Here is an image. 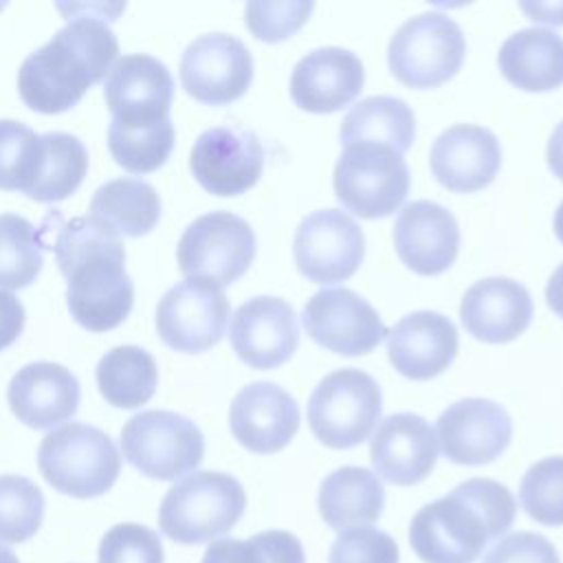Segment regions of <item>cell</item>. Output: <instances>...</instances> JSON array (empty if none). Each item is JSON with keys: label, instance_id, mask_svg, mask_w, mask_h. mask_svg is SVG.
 <instances>
[{"label": "cell", "instance_id": "obj_32", "mask_svg": "<svg viewBox=\"0 0 563 563\" xmlns=\"http://www.w3.org/2000/svg\"><path fill=\"white\" fill-rule=\"evenodd\" d=\"M42 139V161L37 178L26 191L35 202L66 200L84 183L88 172V150L75 136L66 132H46Z\"/></svg>", "mask_w": 563, "mask_h": 563}, {"label": "cell", "instance_id": "obj_28", "mask_svg": "<svg viewBox=\"0 0 563 563\" xmlns=\"http://www.w3.org/2000/svg\"><path fill=\"white\" fill-rule=\"evenodd\" d=\"M317 506L330 528L347 530L372 523L383 515L385 490L372 471L341 466L321 482Z\"/></svg>", "mask_w": 563, "mask_h": 563}, {"label": "cell", "instance_id": "obj_6", "mask_svg": "<svg viewBox=\"0 0 563 563\" xmlns=\"http://www.w3.org/2000/svg\"><path fill=\"white\" fill-rule=\"evenodd\" d=\"M383 409L378 383L363 369H334L308 400V424L330 449H352L369 438Z\"/></svg>", "mask_w": 563, "mask_h": 563}, {"label": "cell", "instance_id": "obj_21", "mask_svg": "<svg viewBox=\"0 0 563 563\" xmlns=\"http://www.w3.org/2000/svg\"><path fill=\"white\" fill-rule=\"evenodd\" d=\"M429 165L440 185L468 194L493 183L501 165V147L488 128L457 123L433 141Z\"/></svg>", "mask_w": 563, "mask_h": 563}, {"label": "cell", "instance_id": "obj_25", "mask_svg": "<svg viewBox=\"0 0 563 563\" xmlns=\"http://www.w3.org/2000/svg\"><path fill=\"white\" fill-rule=\"evenodd\" d=\"M455 354L457 328L442 312H411L387 332V356L391 365L413 380L438 376L451 365Z\"/></svg>", "mask_w": 563, "mask_h": 563}, {"label": "cell", "instance_id": "obj_4", "mask_svg": "<svg viewBox=\"0 0 563 563\" xmlns=\"http://www.w3.org/2000/svg\"><path fill=\"white\" fill-rule=\"evenodd\" d=\"M244 508L246 493L233 475L196 471L167 490L158 508V526L172 541L196 545L227 534Z\"/></svg>", "mask_w": 563, "mask_h": 563}, {"label": "cell", "instance_id": "obj_40", "mask_svg": "<svg viewBox=\"0 0 563 563\" xmlns=\"http://www.w3.org/2000/svg\"><path fill=\"white\" fill-rule=\"evenodd\" d=\"M161 537L141 523H117L99 543V563H163Z\"/></svg>", "mask_w": 563, "mask_h": 563}, {"label": "cell", "instance_id": "obj_15", "mask_svg": "<svg viewBox=\"0 0 563 563\" xmlns=\"http://www.w3.org/2000/svg\"><path fill=\"white\" fill-rule=\"evenodd\" d=\"M189 167L209 194L238 196L260 180L264 147L251 130L216 125L196 139Z\"/></svg>", "mask_w": 563, "mask_h": 563}, {"label": "cell", "instance_id": "obj_36", "mask_svg": "<svg viewBox=\"0 0 563 563\" xmlns=\"http://www.w3.org/2000/svg\"><path fill=\"white\" fill-rule=\"evenodd\" d=\"M44 519V495L22 475H0V543H24Z\"/></svg>", "mask_w": 563, "mask_h": 563}, {"label": "cell", "instance_id": "obj_41", "mask_svg": "<svg viewBox=\"0 0 563 563\" xmlns=\"http://www.w3.org/2000/svg\"><path fill=\"white\" fill-rule=\"evenodd\" d=\"M400 552L391 534L372 528L356 526L341 530L330 548L328 563H398Z\"/></svg>", "mask_w": 563, "mask_h": 563}, {"label": "cell", "instance_id": "obj_45", "mask_svg": "<svg viewBox=\"0 0 563 563\" xmlns=\"http://www.w3.org/2000/svg\"><path fill=\"white\" fill-rule=\"evenodd\" d=\"M548 165L552 169V174L563 180V121L554 128V132L550 134L548 141Z\"/></svg>", "mask_w": 563, "mask_h": 563}, {"label": "cell", "instance_id": "obj_35", "mask_svg": "<svg viewBox=\"0 0 563 563\" xmlns=\"http://www.w3.org/2000/svg\"><path fill=\"white\" fill-rule=\"evenodd\" d=\"M202 563H306L301 541L286 530L257 532L244 541L216 539L202 556Z\"/></svg>", "mask_w": 563, "mask_h": 563}, {"label": "cell", "instance_id": "obj_31", "mask_svg": "<svg viewBox=\"0 0 563 563\" xmlns=\"http://www.w3.org/2000/svg\"><path fill=\"white\" fill-rule=\"evenodd\" d=\"M156 385L158 365L139 345H117L97 363V387L112 407L136 409L154 396Z\"/></svg>", "mask_w": 563, "mask_h": 563}, {"label": "cell", "instance_id": "obj_18", "mask_svg": "<svg viewBox=\"0 0 563 563\" xmlns=\"http://www.w3.org/2000/svg\"><path fill=\"white\" fill-rule=\"evenodd\" d=\"M229 336L240 361L255 369H273L295 354L299 325L288 301L264 295L235 310Z\"/></svg>", "mask_w": 563, "mask_h": 563}, {"label": "cell", "instance_id": "obj_39", "mask_svg": "<svg viewBox=\"0 0 563 563\" xmlns=\"http://www.w3.org/2000/svg\"><path fill=\"white\" fill-rule=\"evenodd\" d=\"M312 7L314 4L308 0H253L244 9V20L257 40L282 42L306 24Z\"/></svg>", "mask_w": 563, "mask_h": 563}, {"label": "cell", "instance_id": "obj_8", "mask_svg": "<svg viewBox=\"0 0 563 563\" xmlns=\"http://www.w3.org/2000/svg\"><path fill=\"white\" fill-rule=\"evenodd\" d=\"M339 202L367 220L396 211L409 194V167L396 150L378 143L345 145L334 165Z\"/></svg>", "mask_w": 563, "mask_h": 563}, {"label": "cell", "instance_id": "obj_26", "mask_svg": "<svg viewBox=\"0 0 563 563\" xmlns=\"http://www.w3.org/2000/svg\"><path fill=\"white\" fill-rule=\"evenodd\" d=\"M460 317L475 339L508 343L530 325L532 297L517 279L486 277L464 292Z\"/></svg>", "mask_w": 563, "mask_h": 563}, {"label": "cell", "instance_id": "obj_20", "mask_svg": "<svg viewBox=\"0 0 563 563\" xmlns=\"http://www.w3.org/2000/svg\"><path fill=\"white\" fill-rule=\"evenodd\" d=\"M394 246L402 264L418 275L444 273L457 257L460 227L455 216L431 200L405 205L394 222Z\"/></svg>", "mask_w": 563, "mask_h": 563}, {"label": "cell", "instance_id": "obj_27", "mask_svg": "<svg viewBox=\"0 0 563 563\" xmlns=\"http://www.w3.org/2000/svg\"><path fill=\"white\" fill-rule=\"evenodd\" d=\"M501 75L528 92L554 90L563 84V37L552 29H523L499 48Z\"/></svg>", "mask_w": 563, "mask_h": 563}, {"label": "cell", "instance_id": "obj_43", "mask_svg": "<svg viewBox=\"0 0 563 563\" xmlns=\"http://www.w3.org/2000/svg\"><path fill=\"white\" fill-rule=\"evenodd\" d=\"M24 319L26 314L22 301L13 292L0 288V350L15 343V339L22 334Z\"/></svg>", "mask_w": 563, "mask_h": 563}, {"label": "cell", "instance_id": "obj_17", "mask_svg": "<svg viewBox=\"0 0 563 563\" xmlns=\"http://www.w3.org/2000/svg\"><path fill=\"white\" fill-rule=\"evenodd\" d=\"M103 97L112 121L156 123L169 117L174 79L161 59L147 53H132L119 57L110 68Z\"/></svg>", "mask_w": 563, "mask_h": 563}, {"label": "cell", "instance_id": "obj_14", "mask_svg": "<svg viewBox=\"0 0 563 563\" xmlns=\"http://www.w3.org/2000/svg\"><path fill=\"white\" fill-rule=\"evenodd\" d=\"M251 79V51L229 33L200 35L183 53L180 81L196 101L209 106L231 103L246 92Z\"/></svg>", "mask_w": 563, "mask_h": 563}, {"label": "cell", "instance_id": "obj_23", "mask_svg": "<svg viewBox=\"0 0 563 563\" xmlns=\"http://www.w3.org/2000/svg\"><path fill=\"white\" fill-rule=\"evenodd\" d=\"M365 84L361 59L339 46L314 48L303 55L290 75V97L308 112H334L352 103Z\"/></svg>", "mask_w": 563, "mask_h": 563}, {"label": "cell", "instance_id": "obj_37", "mask_svg": "<svg viewBox=\"0 0 563 563\" xmlns=\"http://www.w3.org/2000/svg\"><path fill=\"white\" fill-rule=\"evenodd\" d=\"M42 139L29 125L0 119V189L29 191L37 178Z\"/></svg>", "mask_w": 563, "mask_h": 563}, {"label": "cell", "instance_id": "obj_19", "mask_svg": "<svg viewBox=\"0 0 563 563\" xmlns=\"http://www.w3.org/2000/svg\"><path fill=\"white\" fill-rule=\"evenodd\" d=\"M233 438L253 453L282 451L299 429L297 400L275 383L257 380L242 387L229 409Z\"/></svg>", "mask_w": 563, "mask_h": 563}, {"label": "cell", "instance_id": "obj_12", "mask_svg": "<svg viewBox=\"0 0 563 563\" xmlns=\"http://www.w3.org/2000/svg\"><path fill=\"white\" fill-rule=\"evenodd\" d=\"M292 253L299 273L310 282H343L363 262L365 235L345 211L319 209L299 222Z\"/></svg>", "mask_w": 563, "mask_h": 563}, {"label": "cell", "instance_id": "obj_42", "mask_svg": "<svg viewBox=\"0 0 563 563\" xmlns=\"http://www.w3.org/2000/svg\"><path fill=\"white\" fill-rule=\"evenodd\" d=\"M482 563H561L556 548L537 532H512L495 543Z\"/></svg>", "mask_w": 563, "mask_h": 563}, {"label": "cell", "instance_id": "obj_9", "mask_svg": "<svg viewBox=\"0 0 563 563\" xmlns=\"http://www.w3.org/2000/svg\"><path fill=\"white\" fill-rule=\"evenodd\" d=\"M121 449L143 475L172 482L202 462L205 435L194 420L176 411L150 409L123 424Z\"/></svg>", "mask_w": 563, "mask_h": 563}, {"label": "cell", "instance_id": "obj_38", "mask_svg": "<svg viewBox=\"0 0 563 563\" xmlns=\"http://www.w3.org/2000/svg\"><path fill=\"white\" fill-rule=\"evenodd\" d=\"M521 508L543 526H563V455L534 462L519 484Z\"/></svg>", "mask_w": 563, "mask_h": 563}, {"label": "cell", "instance_id": "obj_24", "mask_svg": "<svg viewBox=\"0 0 563 563\" xmlns=\"http://www.w3.org/2000/svg\"><path fill=\"white\" fill-rule=\"evenodd\" d=\"M81 398L77 376L51 361L20 367L7 389L13 416L31 429H51L75 416Z\"/></svg>", "mask_w": 563, "mask_h": 563}, {"label": "cell", "instance_id": "obj_22", "mask_svg": "<svg viewBox=\"0 0 563 563\" xmlns=\"http://www.w3.org/2000/svg\"><path fill=\"white\" fill-rule=\"evenodd\" d=\"M369 457L385 482L394 486L420 484L438 460L435 431L418 413L387 416L369 442Z\"/></svg>", "mask_w": 563, "mask_h": 563}, {"label": "cell", "instance_id": "obj_10", "mask_svg": "<svg viewBox=\"0 0 563 563\" xmlns=\"http://www.w3.org/2000/svg\"><path fill=\"white\" fill-rule=\"evenodd\" d=\"M176 257L180 273L187 277L229 286L249 271L255 257V233L244 218L229 211H211L185 229Z\"/></svg>", "mask_w": 563, "mask_h": 563}, {"label": "cell", "instance_id": "obj_46", "mask_svg": "<svg viewBox=\"0 0 563 563\" xmlns=\"http://www.w3.org/2000/svg\"><path fill=\"white\" fill-rule=\"evenodd\" d=\"M545 299H548L550 310L563 319V262L559 264V268L548 279Z\"/></svg>", "mask_w": 563, "mask_h": 563}, {"label": "cell", "instance_id": "obj_11", "mask_svg": "<svg viewBox=\"0 0 563 563\" xmlns=\"http://www.w3.org/2000/svg\"><path fill=\"white\" fill-rule=\"evenodd\" d=\"M229 310L222 286L211 279L187 277L161 297L156 330L163 343L176 352H205L224 336Z\"/></svg>", "mask_w": 563, "mask_h": 563}, {"label": "cell", "instance_id": "obj_1", "mask_svg": "<svg viewBox=\"0 0 563 563\" xmlns=\"http://www.w3.org/2000/svg\"><path fill=\"white\" fill-rule=\"evenodd\" d=\"M37 231L42 246L55 253L66 277V303L73 319L90 332L121 325L134 303L121 238L88 216L64 220L59 211H51Z\"/></svg>", "mask_w": 563, "mask_h": 563}, {"label": "cell", "instance_id": "obj_2", "mask_svg": "<svg viewBox=\"0 0 563 563\" xmlns=\"http://www.w3.org/2000/svg\"><path fill=\"white\" fill-rule=\"evenodd\" d=\"M117 55V35L101 15H73L22 62L18 92L35 112H66L81 101L90 86L108 77Z\"/></svg>", "mask_w": 563, "mask_h": 563}, {"label": "cell", "instance_id": "obj_30", "mask_svg": "<svg viewBox=\"0 0 563 563\" xmlns=\"http://www.w3.org/2000/svg\"><path fill=\"white\" fill-rule=\"evenodd\" d=\"M416 117L407 101L389 95H374L358 101L341 121V143H378L407 152L413 143Z\"/></svg>", "mask_w": 563, "mask_h": 563}, {"label": "cell", "instance_id": "obj_29", "mask_svg": "<svg viewBox=\"0 0 563 563\" xmlns=\"http://www.w3.org/2000/svg\"><path fill=\"white\" fill-rule=\"evenodd\" d=\"M88 218L119 238H139L156 227L161 198L158 191L141 178H114L92 194Z\"/></svg>", "mask_w": 563, "mask_h": 563}, {"label": "cell", "instance_id": "obj_44", "mask_svg": "<svg viewBox=\"0 0 563 563\" xmlns=\"http://www.w3.org/2000/svg\"><path fill=\"white\" fill-rule=\"evenodd\" d=\"M523 13L530 15L534 22H548V24H563V2H521L519 4Z\"/></svg>", "mask_w": 563, "mask_h": 563}, {"label": "cell", "instance_id": "obj_34", "mask_svg": "<svg viewBox=\"0 0 563 563\" xmlns=\"http://www.w3.org/2000/svg\"><path fill=\"white\" fill-rule=\"evenodd\" d=\"M42 264L40 231L18 213H0V288H26Z\"/></svg>", "mask_w": 563, "mask_h": 563}, {"label": "cell", "instance_id": "obj_47", "mask_svg": "<svg viewBox=\"0 0 563 563\" xmlns=\"http://www.w3.org/2000/svg\"><path fill=\"white\" fill-rule=\"evenodd\" d=\"M554 235L559 238V242L563 244V200L559 202L556 211H554Z\"/></svg>", "mask_w": 563, "mask_h": 563}, {"label": "cell", "instance_id": "obj_16", "mask_svg": "<svg viewBox=\"0 0 563 563\" xmlns=\"http://www.w3.org/2000/svg\"><path fill=\"white\" fill-rule=\"evenodd\" d=\"M435 433L446 460L479 466L506 451L512 440V420L495 400L462 398L440 413Z\"/></svg>", "mask_w": 563, "mask_h": 563}, {"label": "cell", "instance_id": "obj_5", "mask_svg": "<svg viewBox=\"0 0 563 563\" xmlns=\"http://www.w3.org/2000/svg\"><path fill=\"white\" fill-rule=\"evenodd\" d=\"M37 466L55 490L88 499L112 488L121 471V455L106 431L68 422L42 438Z\"/></svg>", "mask_w": 563, "mask_h": 563}, {"label": "cell", "instance_id": "obj_48", "mask_svg": "<svg viewBox=\"0 0 563 563\" xmlns=\"http://www.w3.org/2000/svg\"><path fill=\"white\" fill-rule=\"evenodd\" d=\"M0 563H20V561H18V556L9 548L0 545Z\"/></svg>", "mask_w": 563, "mask_h": 563}, {"label": "cell", "instance_id": "obj_33", "mask_svg": "<svg viewBox=\"0 0 563 563\" xmlns=\"http://www.w3.org/2000/svg\"><path fill=\"white\" fill-rule=\"evenodd\" d=\"M174 123L163 119L156 123H119L110 121L108 147L112 158L132 174H150L165 165L174 150Z\"/></svg>", "mask_w": 563, "mask_h": 563}, {"label": "cell", "instance_id": "obj_3", "mask_svg": "<svg viewBox=\"0 0 563 563\" xmlns=\"http://www.w3.org/2000/svg\"><path fill=\"white\" fill-rule=\"evenodd\" d=\"M515 515L517 501L504 484L473 477L416 512L409 543L424 563H475L493 539L508 532Z\"/></svg>", "mask_w": 563, "mask_h": 563}, {"label": "cell", "instance_id": "obj_13", "mask_svg": "<svg viewBox=\"0 0 563 563\" xmlns=\"http://www.w3.org/2000/svg\"><path fill=\"white\" fill-rule=\"evenodd\" d=\"M301 321L314 343L343 356L369 354L387 336L376 308L350 288L314 292L303 306Z\"/></svg>", "mask_w": 563, "mask_h": 563}, {"label": "cell", "instance_id": "obj_7", "mask_svg": "<svg viewBox=\"0 0 563 563\" xmlns=\"http://www.w3.org/2000/svg\"><path fill=\"white\" fill-rule=\"evenodd\" d=\"M464 53L466 40L460 24L440 11H427L409 18L394 33L387 62L400 84L435 88L460 70Z\"/></svg>", "mask_w": 563, "mask_h": 563}]
</instances>
